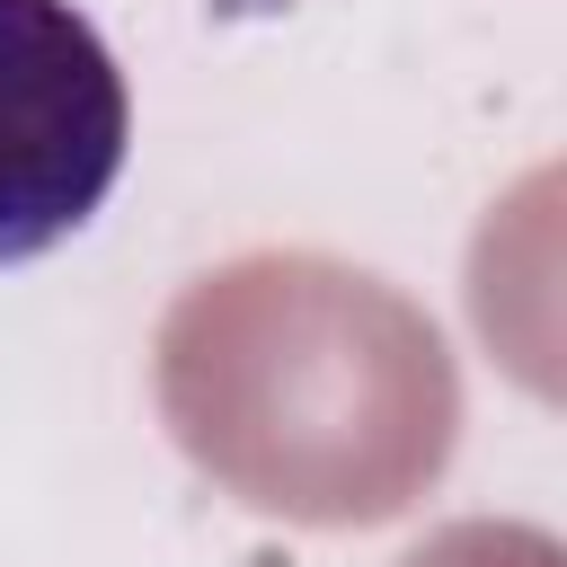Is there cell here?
Wrapping results in <instances>:
<instances>
[{
	"label": "cell",
	"mask_w": 567,
	"mask_h": 567,
	"mask_svg": "<svg viewBox=\"0 0 567 567\" xmlns=\"http://www.w3.org/2000/svg\"><path fill=\"white\" fill-rule=\"evenodd\" d=\"M133 151V97L71 0H0V266L97 221Z\"/></svg>",
	"instance_id": "cell-1"
}]
</instances>
